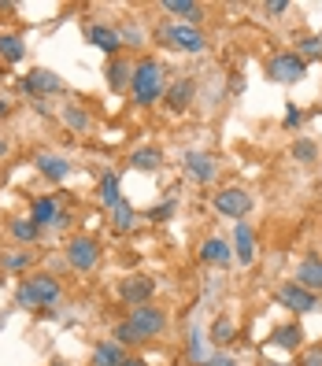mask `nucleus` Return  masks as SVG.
<instances>
[{
  "instance_id": "f257e3e1",
  "label": "nucleus",
  "mask_w": 322,
  "mask_h": 366,
  "mask_svg": "<svg viewBox=\"0 0 322 366\" xmlns=\"http://www.w3.org/2000/svg\"><path fill=\"white\" fill-rule=\"evenodd\" d=\"M15 300L22 307H48V304L59 300V281L52 274H30V278L15 289Z\"/></svg>"
},
{
  "instance_id": "f03ea898",
  "label": "nucleus",
  "mask_w": 322,
  "mask_h": 366,
  "mask_svg": "<svg viewBox=\"0 0 322 366\" xmlns=\"http://www.w3.org/2000/svg\"><path fill=\"white\" fill-rule=\"evenodd\" d=\"M130 93H134V104H152L163 97V67L156 59H145L141 67H134Z\"/></svg>"
},
{
  "instance_id": "7ed1b4c3",
  "label": "nucleus",
  "mask_w": 322,
  "mask_h": 366,
  "mask_svg": "<svg viewBox=\"0 0 322 366\" xmlns=\"http://www.w3.org/2000/svg\"><path fill=\"white\" fill-rule=\"evenodd\" d=\"M304 71H307V63L296 56V52H278V56L267 63V78H270V82H281V85L300 82Z\"/></svg>"
},
{
  "instance_id": "20e7f679",
  "label": "nucleus",
  "mask_w": 322,
  "mask_h": 366,
  "mask_svg": "<svg viewBox=\"0 0 322 366\" xmlns=\"http://www.w3.org/2000/svg\"><path fill=\"white\" fill-rule=\"evenodd\" d=\"M134 325V330L141 333V341H152V337H160L163 330H167V315L160 307H152V304H141V307H134L130 311V318H126Z\"/></svg>"
},
{
  "instance_id": "39448f33",
  "label": "nucleus",
  "mask_w": 322,
  "mask_h": 366,
  "mask_svg": "<svg viewBox=\"0 0 322 366\" xmlns=\"http://www.w3.org/2000/svg\"><path fill=\"white\" fill-rule=\"evenodd\" d=\"M215 211L226 215V218H234V222H241L244 215L252 211V196L244 189H223V192H215Z\"/></svg>"
},
{
  "instance_id": "423d86ee",
  "label": "nucleus",
  "mask_w": 322,
  "mask_h": 366,
  "mask_svg": "<svg viewBox=\"0 0 322 366\" xmlns=\"http://www.w3.org/2000/svg\"><path fill=\"white\" fill-rule=\"evenodd\" d=\"M278 304L289 307V311H300V315H312V311H318V296L307 293V289H300L296 281H286L278 289Z\"/></svg>"
},
{
  "instance_id": "0eeeda50",
  "label": "nucleus",
  "mask_w": 322,
  "mask_h": 366,
  "mask_svg": "<svg viewBox=\"0 0 322 366\" xmlns=\"http://www.w3.org/2000/svg\"><path fill=\"white\" fill-rule=\"evenodd\" d=\"M97 259H100V244L93 237H71V244H67V263L74 270H93Z\"/></svg>"
},
{
  "instance_id": "6e6552de",
  "label": "nucleus",
  "mask_w": 322,
  "mask_h": 366,
  "mask_svg": "<svg viewBox=\"0 0 322 366\" xmlns=\"http://www.w3.org/2000/svg\"><path fill=\"white\" fill-rule=\"evenodd\" d=\"M163 37H167V45L178 48V52H204V34L197 30V26H189V22L171 26Z\"/></svg>"
},
{
  "instance_id": "1a4fd4ad",
  "label": "nucleus",
  "mask_w": 322,
  "mask_h": 366,
  "mask_svg": "<svg viewBox=\"0 0 322 366\" xmlns=\"http://www.w3.org/2000/svg\"><path fill=\"white\" fill-rule=\"evenodd\" d=\"M22 89H27V93H37V97H52V93L63 89V82H59V74L37 67V71H30L27 78H22Z\"/></svg>"
},
{
  "instance_id": "9d476101",
  "label": "nucleus",
  "mask_w": 322,
  "mask_h": 366,
  "mask_svg": "<svg viewBox=\"0 0 322 366\" xmlns=\"http://www.w3.org/2000/svg\"><path fill=\"white\" fill-rule=\"evenodd\" d=\"M152 293H156V281H152V278H126V281L119 285V296H122L130 307L148 304Z\"/></svg>"
},
{
  "instance_id": "9b49d317",
  "label": "nucleus",
  "mask_w": 322,
  "mask_h": 366,
  "mask_svg": "<svg viewBox=\"0 0 322 366\" xmlns=\"http://www.w3.org/2000/svg\"><path fill=\"white\" fill-rule=\"evenodd\" d=\"M296 285L307 293H322V259L318 255H307L300 267H296Z\"/></svg>"
},
{
  "instance_id": "f8f14e48",
  "label": "nucleus",
  "mask_w": 322,
  "mask_h": 366,
  "mask_svg": "<svg viewBox=\"0 0 322 366\" xmlns=\"http://www.w3.org/2000/svg\"><path fill=\"white\" fill-rule=\"evenodd\" d=\"M89 45H97L100 52H108V56H115V52L122 48V34L115 30V26L97 22V26H89Z\"/></svg>"
},
{
  "instance_id": "ddd939ff",
  "label": "nucleus",
  "mask_w": 322,
  "mask_h": 366,
  "mask_svg": "<svg viewBox=\"0 0 322 366\" xmlns=\"http://www.w3.org/2000/svg\"><path fill=\"white\" fill-rule=\"evenodd\" d=\"M234 255H237L241 267H248L255 259V237H252L248 222H237V226H234Z\"/></svg>"
},
{
  "instance_id": "4468645a",
  "label": "nucleus",
  "mask_w": 322,
  "mask_h": 366,
  "mask_svg": "<svg viewBox=\"0 0 322 366\" xmlns=\"http://www.w3.org/2000/svg\"><path fill=\"white\" fill-rule=\"evenodd\" d=\"M37 171H41L48 181H63L71 174V163L63 160V155H56V152H41L37 155Z\"/></svg>"
},
{
  "instance_id": "2eb2a0df",
  "label": "nucleus",
  "mask_w": 322,
  "mask_h": 366,
  "mask_svg": "<svg viewBox=\"0 0 322 366\" xmlns=\"http://www.w3.org/2000/svg\"><path fill=\"white\" fill-rule=\"evenodd\" d=\"M108 85L115 89V93H122V89H130V82H134V67H130V63H126V59H119V56H115L111 63H108Z\"/></svg>"
},
{
  "instance_id": "dca6fc26",
  "label": "nucleus",
  "mask_w": 322,
  "mask_h": 366,
  "mask_svg": "<svg viewBox=\"0 0 322 366\" xmlns=\"http://www.w3.org/2000/svg\"><path fill=\"white\" fill-rule=\"evenodd\" d=\"M189 104H192V82H189V78H178V82L167 89V108H171V111H186Z\"/></svg>"
},
{
  "instance_id": "f3484780",
  "label": "nucleus",
  "mask_w": 322,
  "mask_h": 366,
  "mask_svg": "<svg viewBox=\"0 0 322 366\" xmlns=\"http://www.w3.org/2000/svg\"><path fill=\"white\" fill-rule=\"evenodd\" d=\"M186 167H189V174L197 181H211L215 178V160L208 152H189L186 155Z\"/></svg>"
},
{
  "instance_id": "a211bd4d",
  "label": "nucleus",
  "mask_w": 322,
  "mask_h": 366,
  "mask_svg": "<svg viewBox=\"0 0 322 366\" xmlns=\"http://www.w3.org/2000/svg\"><path fill=\"white\" fill-rule=\"evenodd\" d=\"M30 218L37 226H56L59 222V207H56V196H41V200H34V211Z\"/></svg>"
},
{
  "instance_id": "6ab92c4d",
  "label": "nucleus",
  "mask_w": 322,
  "mask_h": 366,
  "mask_svg": "<svg viewBox=\"0 0 322 366\" xmlns=\"http://www.w3.org/2000/svg\"><path fill=\"white\" fill-rule=\"evenodd\" d=\"M163 11H167V15H182L189 26H197L200 15H204V8L192 4V0H163Z\"/></svg>"
},
{
  "instance_id": "aec40b11",
  "label": "nucleus",
  "mask_w": 322,
  "mask_h": 366,
  "mask_svg": "<svg viewBox=\"0 0 322 366\" xmlns=\"http://www.w3.org/2000/svg\"><path fill=\"white\" fill-rule=\"evenodd\" d=\"M122 359H126V351L115 341H100L93 351V366H122Z\"/></svg>"
},
{
  "instance_id": "412c9836",
  "label": "nucleus",
  "mask_w": 322,
  "mask_h": 366,
  "mask_svg": "<svg viewBox=\"0 0 322 366\" xmlns=\"http://www.w3.org/2000/svg\"><path fill=\"white\" fill-rule=\"evenodd\" d=\"M200 255H204V263H215V267H226L230 259H234V252H230V244H226V241H218V237L204 241Z\"/></svg>"
},
{
  "instance_id": "4be33fe9",
  "label": "nucleus",
  "mask_w": 322,
  "mask_h": 366,
  "mask_svg": "<svg viewBox=\"0 0 322 366\" xmlns=\"http://www.w3.org/2000/svg\"><path fill=\"white\" fill-rule=\"evenodd\" d=\"M300 341H304V330L300 325H278L274 333H270V344H278V348H300Z\"/></svg>"
},
{
  "instance_id": "5701e85b",
  "label": "nucleus",
  "mask_w": 322,
  "mask_h": 366,
  "mask_svg": "<svg viewBox=\"0 0 322 366\" xmlns=\"http://www.w3.org/2000/svg\"><path fill=\"white\" fill-rule=\"evenodd\" d=\"M0 56H4L8 63H19L22 56H27V45H22L19 34H0Z\"/></svg>"
},
{
  "instance_id": "b1692460",
  "label": "nucleus",
  "mask_w": 322,
  "mask_h": 366,
  "mask_svg": "<svg viewBox=\"0 0 322 366\" xmlns=\"http://www.w3.org/2000/svg\"><path fill=\"white\" fill-rule=\"evenodd\" d=\"M160 163H163L160 148H137V152L130 155V167H137V171H156Z\"/></svg>"
},
{
  "instance_id": "393cba45",
  "label": "nucleus",
  "mask_w": 322,
  "mask_h": 366,
  "mask_svg": "<svg viewBox=\"0 0 322 366\" xmlns=\"http://www.w3.org/2000/svg\"><path fill=\"white\" fill-rule=\"evenodd\" d=\"M100 200H104V207L122 204V192H119V174H104V178H100Z\"/></svg>"
},
{
  "instance_id": "a878e982",
  "label": "nucleus",
  "mask_w": 322,
  "mask_h": 366,
  "mask_svg": "<svg viewBox=\"0 0 322 366\" xmlns=\"http://www.w3.org/2000/svg\"><path fill=\"white\" fill-rule=\"evenodd\" d=\"M293 160H296V163H315V160H318V148H315V141H307V137L293 141Z\"/></svg>"
},
{
  "instance_id": "bb28decb",
  "label": "nucleus",
  "mask_w": 322,
  "mask_h": 366,
  "mask_svg": "<svg viewBox=\"0 0 322 366\" xmlns=\"http://www.w3.org/2000/svg\"><path fill=\"white\" fill-rule=\"evenodd\" d=\"M37 230H41V226H37V222L34 218H19V222H11V237H15V241H37Z\"/></svg>"
},
{
  "instance_id": "cd10ccee",
  "label": "nucleus",
  "mask_w": 322,
  "mask_h": 366,
  "mask_svg": "<svg viewBox=\"0 0 322 366\" xmlns=\"http://www.w3.org/2000/svg\"><path fill=\"white\" fill-rule=\"evenodd\" d=\"M111 215H115V222H119V230H134V226H137V215H134V207L126 204V200H122V204H115V207H111Z\"/></svg>"
},
{
  "instance_id": "c85d7f7f",
  "label": "nucleus",
  "mask_w": 322,
  "mask_h": 366,
  "mask_svg": "<svg viewBox=\"0 0 322 366\" xmlns=\"http://www.w3.org/2000/svg\"><path fill=\"white\" fill-rule=\"evenodd\" d=\"M111 341H115V344H137L141 333L134 330L130 322H122V325H115V337H111Z\"/></svg>"
},
{
  "instance_id": "c756f323",
  "label": "nucleus",
  "mask_w": 322,
  "mask_h": 366,
  "mask_svg": "<svg viewBox=\"0 0 322 366\" xmlns=\"http://www.w3.org/2000/svg\"><path fill=\"white\" fill-rule=\"evenodd\" d=\"M230 337H234V322H230V318H218L215 330H211V341H215V344H230Z\"/></svg>"
},
{
  "instance_id": "7c9ffc66",
  "label": "nucleus",
  "mask_w": 322,
  "mask_h": 366,
  "mask_svg": "<svg viewBox=\"0 0 322 366\" xmlns=\"http://www.w3.org/2000/svg\"><path fill=\"white\" fill-rule=\"evenodd\" d=\"M318 52H322V37H304V41L300 45H296V56H318Z\"/></svg>"
},
{
  "instance_id": "2f4dec72",
  "label": "nucleus",
  "mask_w": 322,
  "mask_h": 366,
  "mask_svg": "<svg viewBox=\"0 0 322 366\" xmlns=\"http://www.w3.org/2000/svg\"><path fill=\"white\" fill-rule=\"evenodd\" d=\"M63 119H67L74 129H85V126H89V115L78 111V108H67V111H63Z\"/></svg>"
},
{
  "instance_id": "473e14b6",
  "label": "nucleus",
  "mask_w": 322,
  "mask_h": 366,
  "mask_svg": "<svg viewBox=\"0 0 322 366\" xmlns=\"http://www.w3.org/2000/svg\"><path fill=\"white\" fill-rule=\"evenodd\" d=\"M300 119H304V115H300V108H289V111H286V119H281V122H286V129H293V126H300Z\"/></svg>"
},
{
  "instance_id": "72a5a7b5",
  "label": "nucleus",
  "mask_w": 322,
  "mask_h": 366,
  "mask_svg": "<svg viewBox=\"0 0 322 366\" xmlns=\"http://www.w3.org/2000/svg\"><path fill=\"white\" fill-rule=\"evenodd\" d=\"M4 263H8V267H27V263H30V252H19V255H8V259H4Z\"/></svg>"
},
{
  "instance_id": "f704fd0d",
  "label": "nucleus",
  "mask_w": 322,
  "mask_h": 366,
  "mask_svg": "<svg viewBox=\"0 0 322 366\" xmlns=\"http://www.w3.org/2000/svg\"><path fill=\"white\" fill-rule=\"evenodd\" d=\"M304 366H322V348H312L304 356Z\"/></svg>"
},
{
  "instance_id": "c9c22d12",
  "label": "nucleus",
  "mask_w": 322,
  "mask_h": 366,
  "mask_svg": "<svg viewBox=\"0 0 322 366\" xmlns=\"http://www.w3.org/2000/svg\"><path fill=\"white\" fill-rule=\"evenodd\" d=\"M267 11H270V15H281V11H289V4H286V0H270Z\"/></svg>"
},
{
  "instance_id": "e433bc0d",
  "label": "nucleus",
  "mask_w": 322,
  "mask_h": 366,
  "mask_svg": "<svg viewBox=\"0 0 322 366\" xmlns=\"http://www.w3.org/2000/svg\"><path fill=\"white\" fill-rule=\"evenodd\" d=\"M171 211H174V200H167L163 207H156V211H152V218H167Z\"/></svg>"
},
{
  "instance_id": "4c0bfd02",
  "label": "nucleus",
  "mask_w": 322,
  "mask_h": 366,
  "mask_svg": "<svg viewBox=\"0 0 322 366\" xmlns=\"http://www.w3.org/2000/svg\"><path fill=\"white\" fill-rule=\"evenodd\" d=\"M122 366H148V363H145V359H137V356H126Z\"/></svg>"
},
{
  "instance_id": "58836bf2",
  "label": "nucleus",
  "mask_w": 322,
  "mask_h": 366,
  "mask_svg": "<svg viewBox=\"0 0 322 366\" xmlns=\"http://www.w3.org/2000/svg\"><path fill=\"white\" fill-rule=\"evenodd\" d=\"M211 366H234V363H230L226 356H218V359H211Z\"/></svg>"
},
{
  "instance_id": "ea45409f",
  "label": "nucleus",
  "mask_w": 322,
  "mask_h": 366,
  "mask_svg": "<svg viewBox=\"0 0 322 366\" xmlns=\"http://www.w3.org/2000/svg\"><path fill=\"white\" fill-rule=\"evenodd\" d=\"M4 111H8V104H4V100H0V115H4Z\"/></svg>"
},
{
  "instance_id": "a19ab883",
  "label": "nucleus",
  "mask_w": 322,
  "mask_h": 366,
  "mask_svg": "<svg viewBox=\"0 0 322 366\" xmlns=\"http://www.w3.org/2000/svg\"><path fill=\"white\" fill-rule=\"evenodd\" d=\"M4 152H8V145H4V141H0V155H4Z\"/></svg>"
}]
</instances>
